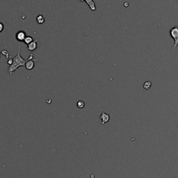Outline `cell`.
<instances>
[{
    "mask_svg": "<svg viewBox=\"0 0 178 178\" xmlns=\"http://www.w3.org/2000/svg\"><path fill=\"white\" fill-rule=\"evenodd\" d=\"M27 61L24 59L21 55H20V47H18V54L15 56V57L13 59V62L12 64L9 65V68H8V72L9 73L10 75H12L13 72L17 70L18 68L20 67V66H25Z\"/></svg>",
    "mask_w": 178,
    "mask_h": 178,
    "instance_id": "6da1fadb",
    "label": "cell"
},
{
    "mask_svg": "<svg viewBox=\"0 0 178 178\" xmlns=\"http://www.w3.org/2000/svg\"><path fill=\"white\" fill-rule=\"evenodd\" d=\"M170 35L171 38L174 39V45L173 48L175 49L178 46V27H175L170 31Z\"/></svg>",
    "mask_w": 178,
    "mask_h": 178,
    "instance_id": "7a4b0ae2",
    "label": "cell"
},
{
    "mask_svg": "<svg viewBox=\"0 0 178 178\" xmlns=\"http://www.w3.org/2000/svg\"><path fill=\"white\" fill-rule=\"evenodd\" d=\"M79 2H82V1H86V4L89 6L90 9L93 11H95L96 10V6H95V4L93 0H78Z\"/></svg>",
    "mask_w": 178,
    "mask_h": 178,
    "instance_id": "3957f363",
    "label": "cell"
},
{
    "mask_svg": "<svg viewBox=\"0 0 178 178\" xmlns=\"http://www.w3.org/2000/svg\"><path fill=\"white\" fill-rule=\"evenodd\" d=\"M99 118L101 120V123L102 124V125H104V124H105L106 123H107L109 121V119H110V117H109V114H106L104 112H102Z\"/></svg>",
    "mask_w": 178,
    "mask_h": 178,
    "instance_id": "277c9868",
    "label": "cell"
},
{
    "mask_svg": "<svg viewBox=\"0 0 178 178\" xmlns=\"http://www.w3.org/2000/svg\"><path fill=\"white\" fill-rule=\"evenodd\" d=\"M27 37L26 36V34H25V31H20L17 33L16 34V38L18 41H20V42H22L24 41L25 39V38Z\"/></svg>",
    "mask_w": 178,
    "mask_h": 178,
    "instance_id": "5b68a950",
    "label": "cell"
},
{
    "mask_svg": "<svg viewBox=\"0 0 178 178\" xmlns=\"http://www.w3.org/2000/svg\"><path fill=\"white\" fill-rule=\"evenodd\" d=\"M37 42H38V39H36L34 40L33 42H31L30 44L27 45V50L29 51H34L35 50H36L37 48Z\"/></svg>",
    "mask_w": 178,
    "mask_h": 178,
    "instance_id": "8992f818",
    "label": "cell"
},
{
    "mask_svg": "<svg viewBox=\"0 0 178 178\" xmlns=\"http://www.w3.org/2000/svg\"><path fill=\"white\" fill-rule=\"evenodd\" d=\"M34 61H32V60H29V61H27L26 62V64H25V67H26V69L28 70H31L34 68Z\"/></svg>",
    "mask_w": 178,
    "mask_h": 178,
    "instance_id": "52a82bcc",
    "label": "cell"
},
{
    "mask_svg": "<svg viewBox=\"0 0 178 178\" xmlns=\"http://www.w3.org/2000/svg\"><path fill=\"white\" fill-rule=\"evenodd\" d=\"M36 21H37V22L38 23V24H43L44 22V18L43 15H39L38 17H37V18H36Z\"/></svg>",
    "mask_w": 178,
    "mask_h": 178,
    "instance_id": "ba28073f",
    "label": "cell"
},
{
    "mask_svg": "<svg viewBox=\"0 0 178 178\" xmlns=\"http://www.w3.org/2000/svg\"><path fill=\"white\" fill-rule=\"evenodd\" d=\"M151 86H152V83L149 81H147L143 84V89L145 90H149L150 89Z\"/></svg>",
    "mask_w": 178,
    "mask_h": 178,
    "instance_id": "9c48e42d",
    "label": "cell"
},
{
    "mask_svg": "<svg viewBox=\"0 0 178 178\" xmlns=\"http://www.w3.org/2000/svg\"><path fill=\"white\" fill-rule=\"evenodd\" d=\"M34 41V40H33V38L32 37H31V36H27L26 38H25V40H24V43H26V44H30L31 42H33Z\"/></svg>",
    "mask_w": 178,
    "mask_h": 178,
    "instance_id": "30bf717a",
    "label": "cell"
},
{
    "mask_svg": "<svg viewBox=\"0 0 178 178\" xmlns=\"http://www.w3.org/2000/svg\"><path fill=\"white\" fill-rule=\"evenodd\" d=\"M77 107L79 108V109H82V108H84V106H85V103H84L82 100H79V101L77 102Z\"/></svg>",
    "mask_w": 178,
    "mask_h": 178,
    "instance_id": "8fae6325",
    "label": "cell"
},
{
    "mask_svg": "<svg viewBox=\"0 0 178 178\" xmlns=\"http://www.w3.org/2000/svg\"><path fill=\"white\" fill-rule=\"evenodd\" d=\"M3 29H4V25L1 22H0V32H1Z\"/></svg>",
    "mask_w": 178,
    "mask_h": 178,
    "instance_id": "7c38bea8",
    "label": "cell"
},
{
    "mask_svg": "<svg viewBox=\"0 0 178 178\" xmlns=\"http://www.w3.org/2000/svg\"><path fill=\"white\" fill-rule=\"evenodd\" d=\"M128 5H129V4H127V2H125V6H127Z\"/></svg>",
    "mask_w": 178,
    "mask_h": 178,
    "instance_id": "4fadbf2b",
    "label": "cell"
}]
</instances>
